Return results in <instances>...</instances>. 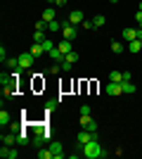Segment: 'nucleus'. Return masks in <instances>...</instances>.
<instances>
[{
    "mask_svg": "<svg viewBox=\"0 0 142 159\" xmlns=\"http://www.w3.org/2000/svg\"><path fill=\"white\" fill-rule=\"evenodd\" d=\"M31 40H33V43H43V40H45V33H43V31H36Z\"/></svg>",
    "mask_w": 142,
    "mask_h": 159,
    "instance_id": "nucleus-26",
    "label": "nucleus"
},
{
    "mask_svg": "<svg viewBox=\"0 0 142 159\" xmlns=\"http://www.w3.org/2000/svg\"><path fill=\"white\" fill-rule=\"evenodd\" d=\"M33 60H36V55H33V52H24V55H19V69H28V66L33 64Z\"/></svg>",
    "mask_w": 142,
    "mask_h": 159,
    "instance_id": "nucleus-5",
    "label": "nucleus"
},
{
    "mask_svg": "<svg viewBox=\"0 0 142 159\" xmlns=\"http://www.w3.org/2000/svg\"><path fill=\"white\" fill-rule=\"evenodd\" d=\"M50 150H52L54 159H64V150H62V143H50Z\"/></svg>",
    "mask_w": 142,
    "mask_h": 159,
    "instance_id": "nucleus-10",
    "label": "nucleus"
},
{
    "mask_svg": "<svg viewBox=\"0 0 142 159\" xmlns=\"http://www.w3.org/2000/svg\"><path fill=\"white\" fill-rule=\"evenodd\" d=\"M57 50H59V52L64 55V57H67V55L71 52V50H74V45H71V40H64V38H62L59 43H57Z\"/></svg>",
    "mask_w": 142,
    "mask_h": 159,
    "instance_id": "nucleus-8",
    "label": "nucleus"
},
{
    "mask_svg": "<svg viewBox=\"0 0 142 159\" xmlns=\"http://www.w3.org/2000/svg\"><path fill=\"white\" fill-rule=\"evenodd\" d=\"M140 50H142V43H140V40H130V43H128V52H133V55H137V52H140Z\"/></svg>",
    "mask_w": 142,
    "mask_h": 159,
    "instance_id": "nucleus-14",
    "label": "nucleus"
},
{
    "mask_svg": "<svg viewBox=\"0 0 142 159\" xmlns=\"http://www.w3.org/2000/svg\"><path fill=\"white\" fill-rule=\"evenodd\" d=\"M109 2H111V5H116V2H118V0H109Z\"/></svg>",
    "mask_w": 142,
    "mask_h": 159,
    "instance_id": "nucleus-36",
    "label": "nucleus"
},
{
    "mask_svg": "<svg viewBox=\"0 0 142 159\" xmlns=\"http://www.w3.org/2000/svg\"><path fill=\"white\" fill-rule=\"evenodd\" d=\"M78 57H81V55L76 52V50H71V52H69L67 57H64V60H67V62H71V64H74V62H78Z\"/></svg>",
    "mask_w": 142,
    "mask_h": 159,
    "instance_id": "nucleus-25",
    "label": "nucleus"
},
{
    "mask_svg": "<svg viewBox=\"0 0 142 159\" xmlns=\"http://www.w3.org/2000/svg\"><path fill=\"white\" fill-rule=\"evenodd\" d=\"M90 124V116H85V114H81V128H85Z\"/></svg>",
    "mask_w": 142,
    "mask_h": 159,
    "instance_id": "nucleus-31",
    "label": "nucleus"
},
{
    "mask_svg": "<svg viewBox=\"0 0 142 159\" xmlns=\"http://www.w3.org/2000/svg\"><path fill=\"white\" fill-rule=\"evenodd\" d=\"M62 36H64V40H71V43H74V40L78 38V26L64 21V26H62Z\"/></svg>",
    "mask_w": 142,
    "mask_h": 159,
    "instance_id": "nucleus-2",
    "label": "nucleus"
},
{
    "mask_svg": "<svg viewBox=\"0 0 142 159\" xmlns=\"http://www.w3.org/2000/svg\"><path fill=\"white\" fill-rule=\"evenodd\" d=\"M81 150H83V157H85V159H102V157H107V152H104L102 145H100V140H90V143H85Z\"/></svg>",
    "mask_w": 142,
    "mask_h": 159,
    "instance_id": "nucleus-1",
    "label": "nucleus"
},
{
    "mask_svg": "<svg viewBox=\"0 0 142 159\" xmlns=\"http://www.w3.org/2000/svg\"><path fill=\"white\" fill-rule=\"evenodd\" d=\"M121 88H123V95L135 93V83H133V81H121Z\"/></svg>",
    "mask_w": 142,
    "mask_h": 159,
    "instance_id": "nucleus-13",
    "label": "nucleus"
},
{
    "mask_svg": "<svg viewBox=\"0 0 142 159\" xmlns=\"http://www.w3.org/2000/svg\"><path fill=\"white\" fill-rule=\"evenodd\" d=\"M137 40H140V43H142V38H137Z\"/></svg>",
    "mask_w": 142,
    "mask_h": 159,
    "instance_id": "nucleus-39",
    "label": "nucleus"
},
{
    "mask_svg": "<svg viewBox=\"0 0 142 159\" xmlns=\"http://www.w3.org/2000/svg\"><path fill=\"white\" fill-rule=\"evenodd\" d=\"M50 57L54 60V64H62V62H64V55H62L57 48H54V50H50Z\"/></svg>",
    "mask_w": 142,
    "mask_h": 159,
    "instance_id": "nucleus-18",
    "label": "nucleus"
},
{
    "mask_svg": "<svg viewBox=\"0 0 142 159\" xmlns=\"http://www.w3.org/2000/svg\"><path fill=\"white\" fill-rule=\"evenodd\" d=\"M0 157H2V159H17V157H19V152H17L12 145H2V150H0Z\"/></svg>",
    "mask_w": 142,
    "mask_h": 159,
    "instance_id": "nucleus-6",
    "label": "nucleus"
},
{
    "mask_svg": "<svg viewBox=\"0 0 142 159\" xmlns=\"http://www.w3.org/2000/svg\"><path fill=\"white\" fill-rule=\"evenodd\" d=\"M43 21H54V7H47V10H43Z\"/></svg>",
    "mask_w": 142,
    "mask_h": 159,
    "instance_id": "nucleus-16",
    "label": "nucleus"
},
{
    "mask_svg": "<svg viewBox=\"0 0 142 159\" xmlns=\"http://www.w3.org/2000/svg\"><path fill=\"white\" fill-rule=\"evenodd\" d=\"M137 10H140V12H142V2H140V7H137Z\"/></svg>",
    "mask_w": 142,
    "mask_h": 159,
    "instance_id": "nucleus-37",
    "label": "nucleus"
},
{
    "mask_svg": "<svg viewBox=\"0 0 142 159\" xmlns=\"http://www.w3.org/2000/svg\"><path fill=\"white\" fill-rule=\"evenodd\" d=\"M62 26H64V21H50V24H47V31H52V33H57V31H62Z\"/></svg>",
    "mask_w": 142,
    "mask_h": 159,
    "instance_id": "nucleus-17",
    "label": "nucleus"
},
{
    "mask_svg": "<svg viewBox=\"0 0 142 159\" xmlns=\"http://www.w3.org/2000/svg\"><path fill=\"white\" fill-rule=\"evenodd\" d=\"M69 24H74V26H81L83 21H85V17H83V10H74V12L69 14Z\"/></svg>",
    "mask_w": 142,
    "mask_h": 159,
    "instance_id": "nucleus-4",
    "label": "nucleus"
},
{
    "mask_svg": "<svg viewBox=\"0 0 142 159\" xmlns=\"http://www.w3.org/2000/svg\"><path fill=\"white\" fill-rule=\"evenodd\" d=\"M7 124H10V112H7V109H2V112H0V126L5 128Z\"/></svg>",
    "mask_w": 142,
    "mask_h": 159,
    "instance_id": "nucleus-21",
    "label": "nucleus"
},
{
    "mask_svg": "<svg viewBox=\"0 0 142 159\" xmlns=\"http://www.w3.org/2000/svg\"><path fill=\"white\" fill-rule=\"evenodd\" d=\"M0 140H2V145H14V143H17V135H14V133H2Z\"/></svg>",
    "mask_w": 142,
    "mask_h": 159,
    "instance_id": "nucleus-12",
    "label": "nucleus"
},
{
    "mask_svg": "<svg viewBox=\"0 0 142 159\" xmlns=\"http://www.w3.org/2000/svg\"><path fill=\"white\" fill-rule=\"evenodd\" d=\"M47 71H50V74H59V71H62V64H52Z\"/></svg>",
    "mask_w": 142,
    "mask_h": 159,
    "instance_id": "nucleus-30",
    "label": "nucleus"
},
{
    "mask_svg": "<svg viewBox=\"0 0 142 159\" xmlns=\"http://www.w3.org/2000/svg\"><path fill=\"white\" fill-rule=\"evenodd\" d=\"M109 81H114V83H121V81H123V71H111V74H109Z\"/></svg>",
    "mask_w": 142,
    "mask_h": 159,
    "instance_id": "nucleus-22",
    "label": "nucleus"
},
{
    "mask_svg": "<svg viewBox=\"0 0 142 159\" xmlns=\"http://www.w3.org/2000/svg\"><path fill=\"white\" fill-rule=\"evenodd\" d=\"M135 19H137V26L142 29V12H140V10H137V12H135Z\"/></svg>",
    "mask_w": 142,
    "mask_h": 159,
    "instance_id": "nucleus-34",
    "label": "nucleus"
},
{
    "mask_svg": "<svg viewBox=\"0 0 142 159\" xmlns=\"http://www.w3.org/2000/svg\"><path fill=\"white\" fill-rule=\"evenodd\" d=\"M31 52H33L36 57H43V55H47V50H45V45H43V43H33Z\"/></svg>",
    "mask_w": 142,
    "mask_h": 159,
    "instance_id": "nucleus-11",
    "label": "nucleus"
},
{
    "mask_svg": "<svg viewBox=\"0 0 142 159\" xmlns=\"http://www.w3.org/2000/svg\"><path fill=\"white\" fill-rule=\"evenodd\" d=\"M36 154H38V159H54V154H52L50 147H45V150H41V152H36Z\"/></svg>",
    "mask_w": 142,
    "mask_h": 159,
    "instance_id": "nucleus-19",
    "label": "nucleus"
},
{
    "mask_svg": "<svg viewBox=\"0 0 142 159\" xmlns=\"http://www.w3.org/2000/svg\"><path fill=\"white\" fill-rule=\"evenodd\" d=\"M93 21H95V29H102L104 24H107V17H104V14H97Z\"/></svg>",
    "mask_w": 142,
    "mask_h": 159,
    "instance_id": "nucleus-20",
    "label": "nucleus"
},
{
    "mask_svg": "<svg viewBox=\"0 0 142 159\" xmlns=\"http://www.w3.org/2000/svg\"><path fill=\"white\" fill-rule=\"evenodd\" d=\"M81 114H85V116H90V105H83V107H81Z\"/></svg>",
    "mask_w": 142,
    "mask_h": 159,
    "instance_id": "nucleus-33",
    "label": "nucleus"
},
{
    "mask_svg": "<svg viewBox=\"0 0 142 159\" xmlns=\"http://www.w3.org/2000/svg\"><path fill=\"white\" fill-rule=\"evenodd\" d=\"M67 2H69V0H54V7H64Z\"/></svg>",
    "mask_w": 142,
    "mask_h": 159,
    "instance_id": "nucleus-35",
    "label": "nucleus"
},
{
    "mask_svg": "<svg viewBox=\"0 0 142 159\" xmlns=\"http://www.w3.org/2000/svg\"><path fill=\"white\" fill-rule=\"evenodd\" d=\"M71 69H74V64H71V62H67V60H64V62H62V71H71Z\"/></svg>",
    "mask_w": 142,
    "mask_h": 159,
    "instance_id": "nucleus-28",
    "label": "nucleus"
},
{
    "mask_svg": "<svg viewBox=\"0 0 142 159\" xmlns=\"http://www.w3.org/2000/svg\"><path fill=\"white\" fill-rule=\"evenodd\" d=\"M121 38L128 40V43H130V40H135L137 38V29H123V31H121Z\"/></svg>",
    "mask_w": 142,
    "mask_h": 159,
    "instance_id": "nucleus-9",
    "label": "nucleus"
},
{
    "mask_svg": "<svg viewBox=\"0 0 142 159\" xmlns=\"http://www.w3.org/2000/svg\"><path fill=\"white\" fill-rule=\"evenodd\" d=\"M45 29H47V21H38V24H36V31H45Z\"/></svg>",
    "mask_w": 142,
    "mask_h": 159,
    "instance_id": "nucleus-29",
    "label": "nucleus"
},
{
    "mask_svg": "<svg viewBox=\"0 0 142 159\" xmlns=\"http://www.w3.org/2000/svg\"><path fill=\"white\" fill-rule=\"evenodd\" d=\"M28 143H33V140L28 138V133H17V145H24V147H26Z\"/></svg>",
    "mask_w": 142,
    "mask_h": 159,
    "instance_id": "nucleus-15",
    "label": "nucleus"
},
{
    "mask_svg": "<svg viewBox=\"0 0 142 159\" xmlns=\"http://www.w3.org/2000/svg\"><path fill=\"white\" fill-rule=\"evenodd\" d=\"M47 2H52V5H54V0H47Z\"/></svg>",
    "mask_w": 142,
    "mask_h": 159,
    "instance_id": "nucleus-38",
    "label": "nucleus"
},
{
    "mask_svg": "<svg viewBox=\"0 0 142 159\" xmlns=\"http://www.w3.org/2000/svg\"><path fill=\"white\" fill-rule=\"evenodd\" d=\"M85 128H88V131H97V128H100V126H97V124H95V121L90 119V124H88V126H85Z\"/></svg>",
    "mask_w": 142,
    "mask_h": 159,
    "instance_id": "nucleus-32",
    "label": "nucleus"
},
{
    "mask_svg": "<svg viewBox=\"0 0 142 159\" xmlns=\"http://www.w3.org/2000/svg\"><path fill=\"white\" fill-rule=\"evenodd\" d=\"M111 50H114L116 55H121L123 52V43L121 40H111Z\"/></svg>",
    "mask_w": 142,
    "mask_h": 159,
    "instance_id": "nucleus-23",
    "label": "nucleus"
},
{
    "mask_svg": "<svg viewBox=\"0 0 142 159\" xmlns=\"http://www.w3.org/2000/svg\"><path fill=\"white\" fill-rule=\"evenodd\" d=\"M90 140H97V131H88V128H83V131L78 133L76 143H78V147H83L85 143H90Z\"/></svg>",
    "mask_w": 142,
    "mask_h": 159,
    "instance_id": "nucleus-3",
    "label": "nucleus"
},
{
    "mask_svg": "<svg viewBox=\"0 0 142 159\" xmlns=\"http://www.w3.org/2000/svg\"><path fill=\"white\" fill-rule=\"evenodd\" d=\"M104 90H107V95H123V88H121V83H114V81H109Z\"/></svg>",
    "mask_w": 142,
    "mask_h": 159,
    "instance_id": "nucleus-7",
    "label": "nucleus"
},
{
    "mask_svg": "<svg viewBox=\"0 0 142 159\" xmlns=\"http://www.w3.org/2000/svg\"><path fill=\"white\" fill-rule=\"evenodd\" d=\"M81 26H83V29H88V31H93V29H95V21H93V19H85Z\"/></svg>",
    "mask_w": 142,
    "mask_h": 159,
    "instance_id": "nucleus-27",
    "label": "nucleus"
},
{
    "mask_svg": "<svg viewBox=\"0 0 142 159\" xmlns=\"http://www.w3.org/2000/svg\"><path fill=\"white\" fill-rule=\"evenodd\" d=\"M57 102H59V100H47V102H45V114L52 112L54 107H57Z\"/></svg>",
    "mask_w": 142,
    "mask_h": 159,
    "instance_id": "nucleus-24",
    "label": "nucleus"
}]
</instances>
